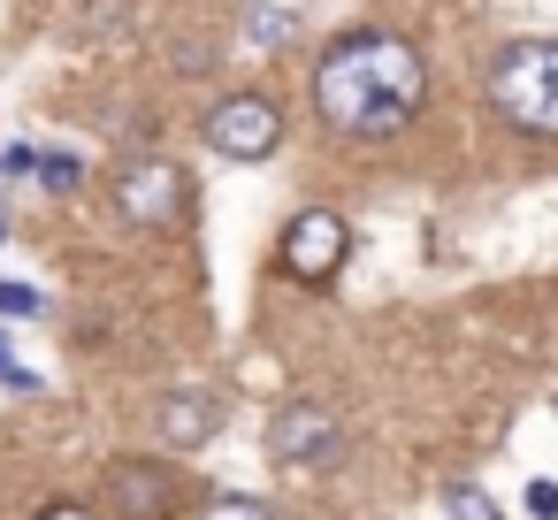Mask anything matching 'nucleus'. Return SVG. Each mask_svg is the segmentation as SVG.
Returning a JSON list of instances; mask_svg holds the SVG:
<instances>
[{
  "label": "nucleus",
  "mask_w": 558,
  "mask_h": 520,
  "mask_svg": "<svg viewBox=\"0 0 558 520\" xmlns=\"http://www.w3.org/2000/svg\"><path fill=\"white\" fill-rule=\"evenodd\" d=\"M421 108H428V62L398 32H344L314 62V116H322V131H337L352 146L398 138Z\"/></svg>",
  "instance_id": "obj_1"
},
{
  "label": "nucleus",
  "mask_w": 558,
  "mask_h": 520,
  "mask_svg": "<svg viewBox=\"0 0 558 520\" xmlns=\"http://www.w3.org/2000/svg\"><path fill=\"white\" fill-rule=\"evenodd\" d=\"M482 93H489V108H497L505 131L558 138V39H512V47H497Z\"/></svg>",
  "instance_id": "obj_2"
},
{
  "label": "nucleus",
  "mask_w": 558,
  "mask_h": 520,
  "mask_svg": "<svg viewBox=\"0 0 558 520\" xmlns=\"http://www.w3.org/2000/svg\"><path fill=\"white\" fill-rule=\"evenodd\" d=\"M207 146L222 154V161H268L276 146H283V108L268 100V93H230V100H215L207 108Z\"/></svg>",
  "instance_id": "obj_3"
},
{
  "label": "nucleus",
  "mask_w": 558,
  "mask_h": 520,
  "mask_svg": "<svg viewBox=\"0 0 558 520\" xmlns=\"http://www.w3.org/2000/svg\"><path fill=\"white\" fill-rule=\"evenodd\" d=\"M344 253H352V222H344V215H329V207H306V215H291V222H283L276 268H283L291 283H337Z\"/></svg>",
  "instance_id": "obj_4"
},
{
  "label": "nucleus",
  "mask_w": 558,
  "mask_h": 520,
  "mask_svg": "<svg viewBox=\"0 0 558 520\" xmlns=\"http://www.w3.org/2000/svg\"><path fill=\"white\" fill-rule=\"evenodd\" d=\"M116 207L138 230H169L192 207V177L177 161H131V169H116Z\"/></svg>",
  "instance_id": "obj_5"
},
{
  "label": "nucleus",
  "mask_w": 558,
  "mask_h": 520,
  "mask_svg": "<svg viewBox=\"0 0 558 520\" xmlns=\"http://www.w3.org/2000/svg\"><path fill=\"white\" fill-rule=\"evenodd\" d=\"M184 474L161 467V459H116L108 467V497H116V520H177L184 512Z\"/></svg>",
  "instance_id": "obj_6"
},
{
  "label": "nucleus",
  "mask_w": 558,
  "mask_h": 520,
  "mask_svg": "<svg viewBox=\"0 0 558 520\" xmlns=\"http://www.w3.org/2000/svg\"><path fill=\"white\" fill-rule=\"evenodd\" d=\"M344 451V428H337V413L329 406H283L276 421H268V459L276 467H329Z\"/></svg>",
  "instance_id": "obj_7"
},
{
  "label": "nucleus",
  "mask_w": 558,
  "mask_h": 520,
  "mask_svg": "<svg viewBox=\"0 0 558 520\" xmlns=\"http://www.w3.org/2000/svg\"><path fill=\"white\" fill-rule=\"evenodd\" d=\"M154 428H161V444H177V451H199V444H215V428H222V406H215L207 390H177V398H161Z\"/></svg>",
  "instance_id": "obj_8"
},
{
  "label": "nucleus",
  "mask_w": 558,
  "mask_h": 520,
  "mask_svg": "<svg viewBox=\"0 0 558 520\" xmlns=\"http://www.w3.org/2000/svg\"><path fill=\"white\" fill-rule=\"evenodd\" d=\"M245 39H253V47H291V39H299V16L253 0V9H245Z\"/></svg>",
  "instance_id": "obj_9"
},
{
  "label": "nucleus",
  "mask_w": 558,
  "mask_h": 520,
  "mask_svg": "<svg viewBox=\"0 0 558 520\" xmlns=\"http://www.w3.org/2000/svg\"><path fill=\"white\" fill-rule=\"evenodd\" d=\"M199 520H276L260 497H245V489H215L207 505H199Z\"/></svg>",
  "instance_id": "obj_10"
},
{
  "label": "nucleus",
  "mask_w": 558,
  "mask_h": 520,
  "mask_svg": "<svg viewBox=\"0 0 558 520\" xmlns=\"http://www.w3.org/2000/svg\"><path fill=\"white\" fill-rule=\"evenodd\" d=\"M444 512H451V520H505V512L489 505V489H474V482H451V489H444Z\"/></svg>",
  "instance_id": "obj_11"
},
{
  "label": "nucleus",
  "mask_w": 558,
  "mask_h": 520,
  "mask_svg": "<svg viewBox=\"0 0 558 520\" xmlns=\"http://www.w3.org/2000/svg\"><path fill=\"white\" fill-rule=\"evenodd\" d=\"M39 314V291L32 283H0V322H32Z\"/></svg>",
  "instance_id": "obj_12"
},
{
  "label": "nucleus",
  "mask_w": 558,
  "mask_h": 520,
  "mask_svg": "<svg viewBox=\"0 0 558 520\" xmlns=\"http://www.w3.org/2000/svg\"><path fill=\"white\" fill-rule=\"evenodd\" d=\"M39 177H47V192H70L77 184V154H39Z\"/></svg>",
  "instance_id": "obj_13"
},
{
  "label": "nucleus",
  "mask_w": 558,
  "mask_h": 520,
  "mask_svg": "<svg viewBox=\"0 0 558 520\" xmlns=\"http://www.w3.org/2000/svg\"><path fill=\"white\" fill-rule=\"evenodd\" d=\"M527 505L550 520V512H558V482H527Z\"/></svg>",
  "instance_id": "obj_14"
},
{
  "label": "nucleus",
  "mask_w": 558,
  "mask_h": 520,
  "mask_svg": "<svg viewBox=\"0 0 558 520\" xmlns=\"http://www.w3.org/2000/svg\"><path fill=\"white\" fill-rule=\"evenodd\" d=\"M0 169H9V177H24V169H39V154H32V146H9V154H0Z\"/></svg>",
  "instance_id": "obj_15"
},
{
  "label": "nucleus",
  "mask_w": 558,
  "mask_h": 520,
  "mask_svg": "<svg viewBox=\"0 0 558 520\" xmlns=\"http://www.w3.org/2000/svg\"><path fill=\"white\" fill-rule=\"evenodd\" d=\"M39 520H100V512H85V505H47Z\"/></svg>",
  "instance_id": "obj_16"
},
{
  "label": "nucleus",
  "mask_w": 558,
  "mask_h": 520,
  "mask_svg": "<svg viewBox=\"0 0 558 520\" xmlns=\"http://www.w3.org/2000/svg\"><path fill=\"white\" fill-rule=\"evenodd\" d=\"M9 367H16V360H9V337H0V383H9Z\"/></svg>",
  "instance_id": "obj_17"
}]
</instances>
